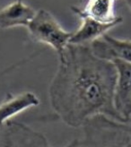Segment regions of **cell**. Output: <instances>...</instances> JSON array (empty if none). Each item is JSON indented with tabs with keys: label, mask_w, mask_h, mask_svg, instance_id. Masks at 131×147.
<instances>
[{
	"label": "cell",
	"mask_w": 131,
	"mask_h": 147,
	"mask_svg": "<svg viewBox=\"0 0 131 147\" xmlns=\"http://www.w3.org/2000/svg\"><path fill=\"white\" fill-rule=\"evenodd\" d=\"M117 70L113 62L95 56L88 45L68 44L49 87L55 114L71 127L104 115L125 121L114 104Z\"/></svg>",
	"instance_id": "obj_1"
},
{
	"label": "cell",
	"mask_w": 131,
	"mask_h": 147,
	"mask_svg": "<svg viewBox=\"0 0 131 147\" xmlns=\"http://www.w3.org/2000/svg\"><path fill=\"white\" fill-rule=\"evenodd\" d=\"M77 147H131V119L120 121L104 115L87 119Z\"/></svg>",
	"instance_id": "obj_2"
},
{
	"label": "cell",
	"mask_w": 131,
	"mask_h": 147,
	"mask_svg": "<svg viewBox=\"0 0 131 147\" xmlns=\"http://www.w3.org/2000/svg\"><path fill=\"white\" fill-rule=\"evenodd\" d=\"M26 28L32 40L52 48L57 57L62 56L73 35L72 32L66 31L53 14L45 9L36 12Z\"/></svg>",
	"instance_id": "obj_3"
},
{
	"label": "cell",
	"mask_w": 131,
	"mask_h": 147,
	"mask_svg": "<svg viewBox=\"0 0 131 147\" xmlns=\"http://www.w3.org/2000/svg\"><path fill=\"white\" fill-rule=\"evenodd\" d=\"M0 147H52L44 135L30 126L10 120L0 127Z\"/></svg>",
	"instance_id": "obj_4"
},
{
	"label": "cell",
	"mask_w": 131,
	"mask_h": 147,
	"mask_svg": "<svg viewBox=\"0 0 131 147\" xmlns=\"http://www.w3.org/2000/svg\"><path fill=\"white\" fill-rule=\"evenodd\" d=\"M117 83L114 104L118 113L125 121L131 119V63L115 60Z\"/></svg>",
	"instance_id": "obj_5"
},
{
	"label": "cell",
	"mask_w": 131,
	"mask_h": 147,
	"mask_svg": "<svg viewBox=\"0 0 131 147\" xmlns=\"http://www.w3.org/2000/svg\"><path fill=\"white\" fill-rule=\"evenodd\" d=\"M72 11L81 20V24L77 30L73 32L69 44L74 45H90L94 40L107 34L112 28L120 24V23H103L94 20L84 14L79 10V7L72 6Z\"/></svg>",
	"instance_id": "obj_6"
},
{
	"label": "cell",
	"mask_w": 131,
	"mask_h": 147,
	"mask_svg": "<svg viewBox=\"0 0 131 147\" xmlns=\"http://www.w3.org/2000/svg\"><path fill=\"white\" fill-rule=\"evenodd\" d=\"M89 46L93 53L101 59L131 63V40L115 38L107 33Z\"/></svg>",
	"instance_id": "obj_7"
},
{
	"label": "cell",
	"mask_w": 131,
	"mask_h": 147,
	"mask_svg": "<svg viewBox=\"0 0 131 147\" xmlns=\"http://www.w3.org/2000/svg\"><path fill=\"white\" fill-rule=\"evenodd\" d=\"M40 105L39 97L32 92H24L18 94L8 93L0 102V127L13 120L18 114Z\"/></svg>",
	"instance_id": "obj_8"
},
{
	"label": "cell",
	"mask_w": 131,
	"mask_h": 147,
	"mask_svg": "<svg viewBox=\"0 0 131 147\" xmlns=\"http://www.w3.org/2000/svg\"><path fill=\"white\" fill-rule=\"evenodd\" d=\"M36 10L23 0H16L0 9V29L27 27L34 17Z\"/></svg>",
	"instance_id": "obj_9"
},
{
	"label": "cell",
	"mask_w": 131,
	"mask_h": 147,
	"mask_svg": "<svg viewBox=\"0 0 131 147\" xmlns=\"http://www.w3.org/2000/svg\"><path fill=\"white\" fill-rule=\"evenodd\" d=\"M115 0H87L84 9L79 8L84 14L103 23H120L123 19L115 13Z\"/></svg>",
	"instance_id": "obj_10"
},
{
	"label": "cell",
	"mask_w": 131,
	"mask_h": 147,
	"mask_svg": "<svg viewBox=\"0 0 131 147\" xmlns=\"http://www.w3.org/2000/svg\"><path fill=\"white\" fill-rule=\"evenodd\" d=\"M77 143H78V139H74V140H72L69 144H68L67 145L63 147H77Z\"/></svg>",
	"instance_id": "obj_11"
},
{
	"label": "cell",
	"mask_w": 131,
	"mask_h": 147,
	"mask_svg": "<svg viewBox=\"0 0 131 147\" xmlns=\"http://www.w3.org/2000/svg\"><path fill=\"white\" fill-rule=\"evenodd\" d=\"M125 2H126L127 5L128 7V9L131 11V0H125Z\"/></svg>",
	"instance_id": "obj_12"
}]
</instances>
